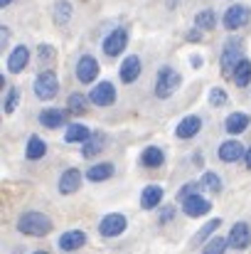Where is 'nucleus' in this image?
Masks as SVG:
<instances>
[{
	"instance_id": "obj_26",
	"label": "nucleus",
	"mask_w": 251,
	"mask_h": 254,
	"mask_svg": "<svg viewBox=\"0 0 251 254\" xmlns=\"http://www.w3.org/2000/svg\"><path fill=\"white\" fill-rule=\"evenodd\" d=\"M64 138H67L69 143H77V141H89V138H91V131H89L86 126H82V124H72V126L67 128Z\"/></svg>"
},
{
	"instance_id": "obj_23",
	"label": "nucleus",
	"mask_w": 251,
	"mask_h": 254,
	"mask_svg": "<svg viewBox=\"0 0 251 254\" xmlns=\"http://www.w3.org/2000/svg\"><path fill=\"white\" fill-rule=\"evenodd\" d=\"M247 126H249V116L247 114H229L227 116V131L229 133H242V131H247Z\"/></svg>"
},
{
	"instance_id": "obj_21",
	"label": "nucleus",
	"mask_w": 251,
	"mask_h": 254,
	"mask_svg": "<svg viewBox=\"0 0 251 254\" xmlns=\"http://www.w3.org/2000/svg\"><path fill=\"white\" fill-rule=\"evenodd\" d=\"M141 163H143L146 168H160V166L165 163V156H163V151H160V148L151 146V148H146V151H143Z\"/></svg>"
},
{
	"instance_id": "obj_20",
	"label": "nucleus",
	"mask_w": 251,
	"mask_h": 254,
	"mask_svg": "<svg viewBox=\"0 0 251 254\" xmlns=\"http://www.w3.org/2000/svg\"><path fill=\"white\" fill-rule=\"evenodd\" d=\"M40 124L47 126V128H57V126L64 124V111L62 109H45L40 114Z\"/></svg>"
},
{
	"instance_id": "obj_35",
	"label": "nucleus",
	"mask_w": 251,
	"mask_h": 254,
	"mask_svg": "<svg viewBox=\"0 0 251 254\" xmlns=\"http://www.w3.org/2000/svg\"><path fill=\"white\" fill-rule=\"evenodd\" d=\"M197 190H200V185H197V183H187V185L180 190V200H187V197L197 195Z\"/></svg>"
},
{
	"instance_id": "obj_5",
	"label": "nucleus",
	"mask_w": 251,
	"mask_h": 254,
	"mask_svg": "<svg viewBox=\"0 0 251 254\" xmlns=\"http://www.w3.org/2000/svg\"><path fill=\"white\" fill-rule=\"evenodd\" d=\"M249 20H251V12H249V7H244V5H232V7L224 12V27H227V30H239V27H244Z\"/></svg>"
},
{
	"instance_id": "obj_27",
	"label": "nucleus",
	"mask_w": 251,
	"mask_h": 254,
	"mask_svg": "<svg viewBox=\"0 0 251 254\" xmlns=\"http://www.w3.org/2000/svg\"><path fill=\"white\" fill-rule=\"evenodd\" d=\"M232 77H234V82L239 86H247L251 82V62L249 60H242L239 64H237V69L232 72Z\"/></svg>"
},
{
	"instance_id": "obj_32",
	"label": "nucleus",
	"mask_w": 251,
	"mask_h": 254,
	"mask_svg": "<svg viewBox=\"0 0 251 254\" xmlns=\"http://www.w3.org/2000/svg\"><path fill=\"white\" fill-rule=\"evenodd\" d=\"M202 185H204L209 192H219V190H222V180H219V175H214V173H204V175H202Z\"/></svg>"
},
{
	"instance_id": "obj_2",
	"label": "nucleus",
	"mask_w": 251,
	"mask_h": 254,
	"mask_svg": "<svg viewBox=\"0 0 251 254\" xmlns=\"http://www.w3.org/2000/svg\"><path fill=\"white\" fill-rule=\"evenodd\" d=\"M242 55H244V40L229 37L222 47V72H224V77H229L237 69V64L242 62Z\"/></svg>"
},
{
	"instance_id": "obj_33",
	"label": "nucleus",
	"mask_w": 251,
	"mask_h": 254,
	"mask_svg": "<svg viewBox=\"0 0 251 254\" xmlns=\"http://www.w3.org/2000/svg\"><path fill=\"white\" fill-rule=\"evenodd\" d=\"M20 104V89H10V94H7V99H5V114H12L15 111V106Z\"/></svg>"
},
{
	"instance_id": "obj_1",
	"label": "nucleus",
	"mask_w": 251,
	"mask_h": 254,
	"mask_svg": "<svg viewBox=\"0 0 251 254\" xmlns=\"http://www.w3.org/2000/svg\"><path fill=\"white\" fill-rule=\"evenodd\" d=\"M17 230L22 235H30V237H45L52 230V220L42 212H25L17 220Z\"/></svg>"
},
{
	"instance_id": "obj_16",
	"label": "nucleus",
	"mask_w": 251,
	"mask_h": 254,
	"mask_svg": "<svg viewBox=\"0 0 251 254\" xmlns=\"http://www.w3.org/2000/svg\"><path fill=\"white\" fill-rule=\"evenodd\" d=\"M244 156V146L239 143V141H224L222 146H219V158L224 161V163H234V161H239Z\"/></svg>"
},
{
	"instance_id": "obj_31",
	"label": "nucleus",
	"mask_w": 251,
	"mask_h": 254,
	"mask_svg": "<svg viewBox=\"0 0 251 254\" xmlns=\"http://www.w3.org/2000/svg\"><path fill=\"white\" fill-rule=\"evenodd\" d=\"M224 250H227V240H222V237H212V240L204 245L202 254H224Z\"/></svg>"
},
{
	"instance_id": "obj_15",
	"label": "nucleus",
	"mask_w": 251,
	"mask_h": 254,
	"mask_svg": "<svg viewBox=\"0 0 251 254\" xmlns=\"http://www.w3.org/2000/svg\"><path fill=\"white\" fill-rule=\"evenodd\" d=\"M79 185H82V173H79L77 168H69L62 178H59V190H62L64 195L77 192V190H79Z\"/></svg>"
},
{
	"instance_id": "obj_37",
	"label": "nucleus",
	"mask_w": 251,
	"mask_h": 254,
	"mask_svg": "<svg viewBox=\"0 0 251 254\" xmlns=\"http://www.w3.org/2000/svg\"><path fill=\"white\" fill-rule=\"evenodd\" d=\"M247 166H249V168H251V148H249V151H247Z\"/></svg>"
},
{
	"instance_id": "obj_4",
	"label": "nucleus",
	"mask_w": 251,
	"mask_h": 254,
	"mask_svg": "<svg viewBox=\"0 0 251 254\" xmlns=\"http://www.w3.org/2000/svg\"><path fill=\"white\" fill-rule=\"evenodd\" d=\"M57 77H54V72H50V69H45L37 79H35V94L42 99V101H50V99H54V94H57Z\"/></svg>"
},
{
	"instance_id": "obj_18",
	"label": "nucleus",
	"mask_w": 251,
	"mask_h": 254,
	"mask_svg": "<svg viewBox=\"0 0 251 254\" xmlns=\"http://www.w3.org/2000/svg\"><path fill=\"white\" fill-rule=\"evenodd\" d=\"M160 200H163V188H160V185H148V188L143 190V195H141V207L153 210V207L160 205Z\"/></svg>"
},
{
	"instance_id": "obj_22",
	"label": "nucleus",
	"mask_w": 251,
	"mask_h": 254,
	"mask_svg": "<svg viewBox=\"0 0 251 254\" xmlns=\"http://www.w3.org/2000/svg\"><path fill=\"white\" fill-rule=\"evenodd\" d=\"M103 146H106V136H103V133H94L89 141H84V151H82L84 158H91V156L101 153Z\"/></svg>"
},
{
	"instance_id": "obj_34",
	"label": "nucleus",
	"mask_w": 251,
	"mask_h": 254,
	"mask_svg": "<svg viewBox=\"0 0 251 254\" xmlns=\"http://www.w3.org/2000/svg\"><path fill=\"white\" fill-rule=\"evenodd\" d=\"M224 101H227L224 89H212V91H209V104H212V106H222Z\"/></svg>"
},
{
	"instance_id": "obj_39",
	"label": "nucleus",
	"mask_w": 251,
	"mask_h": 254,
	"mask_svg": "<svg viewBox=\"0 0 251 254\" xmlns=\"http://www.w3.org/2000/svg\"><path fill=\"white\" fill-rule=\"evenodd\" d=\"M35 254H47V252H35Z\"/></svg>"
},
{
	"instance_id": "obj_3",
	"label": "nucleus",
	"mask_w": 251,
	"mask_h": 254,
	"mask_svg": "<svg viewBox=\"0 0 251 254\" xmlns=\"http://www.w3.org/2000/svg\"><path fill=\"white\" fill-rule=\"evenodd\" d=\"M180 82H182V79H180V74H177L175 69L163 67V69L158 72V79H155V96H160V99L172 96V94L177 91Z\"/></svg>"
},
{
	"instance_id": "obj_12",
	"label": "nucleus",
	"mask_w": 251,
	"mask_h": 254,
	"mask_svg": "<svg viewBox=\"0 0 251 254\" xmlns=\"http://www.w3.org/2000/svg\"><path fill=\"white\" fill-rule=\"evenodd\" d=\"M27 62H30V50L25 47V45H17L12 52H10V60H7V69L12 72V74H17V72H22L25 67H27Z\"/></svg>"
},
{
	"instance_id": "obj_30",
	"label": "nucleus",
	"mask_w": 251,
	"mask_h": 254,
	"mask_svg": "<svg viewBox=\"0 0 251 254\" xmlns=\"http://www.w3.org/2000/svg\"><path fill=\"white\" fill-rule=\"evenodd\" d=\"M217 227H222V220H219V217H217V220H212V222H207V225H204V227H202V230L195 235V240H192V242H195V245L204 242V240H207V237H209V235L217 230Z\"/></svg>"
},
{
	"instance_id": "obj_7",
	"label": "nucleus",
	"mask_w": 251,
	"mask_h": 254,
	"mask_svg": "<svg viewBox=\"0 0 251 254\" xmlns=\"http://www.w3.org/2000/svg\"><path fill=\"white\" fill-rule=\"evenodd\" d=\"M123 230H126V217L118 215V212L106 215V217L101 220V225H99V232H101L103 237H118Z\"/></svg>"
},
{
	"instance_id": "obj_19",
	"label": "nucleus",
	"mask_w": 251,
	"mask_h": 254,
	"mask_svg": "<svg viewBox=\"0 0 251 254\" xmlns=\"http://www.w3.org/2000/svg\"><path fill=\"white\" fill-rule=\"evenodd\" d=\"M72 2H67V0H59V2H54V7H52V20L57 22V25H67L69 20H72Z\"/></svg>"
},
{
	"instance_id": "obj_9",
	"label": "nucleus",
	"mask_w": 251,
	"mask_h": 254,
	"mask_svg": "<svg viewBox=\"0 0 251 254\" xmlns=\"http://www.w3.org/2000/svg\"><path fill=\"white\" fill-rule=\"evenodd\" d=\"M89 99H91L96 106H111V104L116 101V89H113V84H108V82H101V84H96L91 89Z\"/></svg>"
},
{
	"instance_id": "obj_13",
	"label": "nucleus",
	"mask_w": 251,
	"mask_h": 254,
	"mask_svg": "<svg viewBox=\"0 0 251 254\" xmlns=\"http://www.w3.org/2000/svg\"><path fill=\"white\" fill-rule=\"evenodd\" d=\"M138 77H141V60H138L136 55H131V57H126L123 64H121V82L133 84Z\"/></svg>"
},
{
	"instance_id": "obj_8",
	"label": "nucleus",
	"mask_w": 251,
	"mask_h": 254,
	"mask_svg": "<svg viewBox=\"0 0 251 254\" xmlns=\"http://www.w3.org/2000/svg\"><path fill=\"white\" fill-rule=\"evenodd\" d=\"M96 77H99V62L94 57L84 55L82 60H79V64H77V79L82 84H91Z\"/></svg>"
},
{
	"instance_id": "obj_14",
	"label": "nucleus",
	"mask_w": 251,
	"mask_h": 254,
	"mask_svg": "<svg viewBox=\"0 0 251 254\" xmlns=\"http://www.w3.org/2000/svg\"><path fill=\"white\" fill-rule=\"evenodd\" d=\"M200 128H202V119L200 116H187L177 124L175 133H177V138H192L195 133H200Z\"/></svg>"
},
{
	"instance_id": "obj_24",
	"label": "nucleus",
	"mask_w": 251,
	"mask_h": 254,
	"mask_svg": "<svg viewBox=\"0 0 251 254\" xmlns=\"http://www.w3.org/2000/svg\"><path fill=\"white\" fill-rule=\"evenodd\" d=\"M27 158L30 161H37V158H42L45 153H47V146H45V141L40 138V136H30V141H27Z\"/></svg>"
},
{
	"instance_id": "obj_10",
	"label": "nucleus",
	"mask_w": 251,
	"mask_h": 254,
	"mask_svg": "<svg viewBox=\"0 0 251 254\" xmlns=\"http://www.w3.org/2000/svg\"><path fill=\"white\" fill-rule=\"evenodd\" d=\"M229 245H232L234 250H247L251 245V230L247 222H237V225L232 227V232H229Z\"/></svg>"
},
{
	"instance_id": "obj_38",
	"label": "nucleus",
	"mask_w": 251,
	"mask_h": 254,
	"mask_svg": "<svg viewBox=\"0 0 251 254\" xmlns=\"http://www.w3.org/2000/svg\"><path fill=\"white\" fill-rule=\"evenodd\" d=\"M10 2H12V0H0V5H2V7H5V5H10Z\"/></svg>"
},
{
	"instance_id": "obj_36",
	"label": "nucleus",
	"mask_w": 251,
	"mask_h": 254,
	"mask_svg": "<svg viewBox=\"0 0 251 254\" xmlns=\"http://www.w3.org/2000/svg\"><path fill=\"white\" fill-rule=\"evenodd\" d=\"M170 217H175V207H165L163 215H160V222H167Z\"/></svg>"
},
{
	"instance_id": "obj_17",
	"label": "nucleus",
	"mask_w": 251,
	"mask_h": 254,
	"mask_svg": "<svg viewBox=\"0 0 251 254\" xmlns=\"http://www.w3.org/2000/svg\"><path fill=\"white\" fill-rule=\"evenodd\" d=\"M86 245V235L79 232V230H72V232H64L62 237H59V247L64 250V252H74V250H79Z\"/></svg>"
},
{
	"instance_id": "obj_29",
	"label": "nucleus",
	"mask_w": 251,
	"mask_h": 254,
	"mask_svg": "<svg viewBox=\"0 0 251 254\" xmlns=\"http://www.w3.org/2000/svg\"><path fill=\"white\" fill-rule=\"evenodd\" d=\"M67 109H69L72 114L82 116V114H86V99H84L82 94H72V96L67 99Z\"/></svg>"
},
{
	"instance_id": "obj_11",
	"label": "nucleus",
	"mask_w": 251,
	"mask_h": 254,
	"mask_svg": "<svg viewBox=\"0 0 251 254\" xmlns=\"http://www.w3.org/2000/svg\"><path fill=\"white\" fill-rule=\"evenodd\" d=\"M209 207H212V205H209L204 197H200V195H192V197L182 200V210H185L187 217H202V215L209 212Z\"/></svg>"
},
{
	"instance_id": "obj_25",
	"label": "nucleus",
	"mask_w": 251,
	"mask_h": 254,
	"mask_svg": "<svg viewBox=\"0 0 251 254\" xmlns=\"http://www.w3.org/2000/svg\"><path fill=\"white\" fill-rule=\"evenodd\" d=\"M113 175V166L111 163H99V166H94V168L86 170V178L91 180V183H99V180H108Z\"/></svg>"
},
{
	"instance_id": "obj_6",
	"label": "nucleus",
	"mask_w": 251,
	"mask_h": 254,
	"mask_svg": "<svg viewBox=\"0 0 251 254\" xmlns=\"http://www.w3.org/2000/svg\"><path fill=\"white\" fill-rule=\"evenodd\" d=\"M126 45H128V32H126L123 27H118V30H113V32L106 37L103 52H106L108 57H116V55H121V52L126 50Z\"/></svg>"
},
{
	"instance_id": "obj_28",
	"label": "nucleus",
	"mask_w": 251,
	"mask_h": 254,
	"mask_svg": "<svg viewBox=\"0 0 251 254\" xmlns=\"http://www.w3.org/2000/svg\"><path fill=\"white\" fill-rule=\"evenodd\" d=\"M214 22H217L214 10H202V12H197V17H195V25H197L200 30H212Z\"/></svg>"
}]
</instances>
